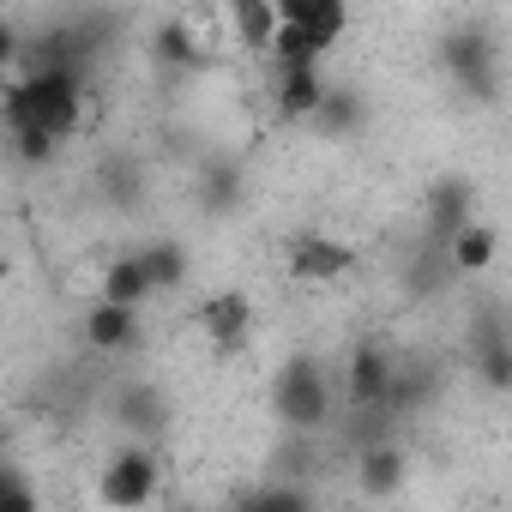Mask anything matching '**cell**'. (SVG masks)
<instances>
[{
    "label": "cell",
    "instance_id": "cell-13",
    "mask_svg": "<svg viewBox=\"0 0 512 512\" xmlns=\"http://www.w3.org/2000/svg\"><path fill=\"white\" fill-rule=\"evenodd\" d=\"M151 296H157V290H151V278H145V266H139V253H121V260L103 266L97 302H115V308H139V314H145Z\"/></svg>",
    "mask_w": 512,
    "mask_h": 512
},
{
    "label": "cell",
    "instance_id": "cell-8",
    "mask_svg": "<svg viewBox=\"0 0 512 512\" xmlns=\"http://www.w3.org/2000/svg\"><path fill=\"white\" fill-rule=\"evenodd\" d=\"M476 217H470V181L464 175H440L434 187H428V229H434V241H458V229H470Z\"/></svg>",
    "mask_w": 512,
    "mask_h": 512
},
{
    "label": "cell",
    "instance_id": "cell-21",
    "mask_svg": "<svg viewBox=\"0 0 512 512\" xmlns=\"http://www.w3.org/2000/svg\"><path fill=\"white\" fill-rule=\"evenodd\" d=\"M476 380L488 392H512V338H482L476 344Z\"/></svg>",
    "mask_w": 512,
    "mask_h": 512
},
{
    "label": "cell",
    "instance_id": "cell-4",
    "mask_svg": "<svg viewBox=\"0 0 512 512\" xmlns=\"http://www.w3.org/2000/svg\"><path fill=\"white\" fill-rule=\"evenodd\" d=\"M440 67H446L464 91H476L482 103H494V91H500V49H494V37H488L482 25L446 31V37H440Z\"/></svg>",
    "mask_w": 512,
    "mask_h": 512
},
{
    "label": "cell",
    "instance_id": "cell-5",
    "mask_svg": "<svg viewBox=\"0 0 512 512\" xmlns=\"http://www.w3.org/2000/svg\"><path fill=\"white\" fill-rule=\"evenodd\" d=\"M350 266H356V247H350V241H338V235H320V229H308V235H290L284 272H290L296 284H338Z\"/></svg>",
    "mask_w": 512,
    "mask_h": 512
},
{
    "label": "cell",
    "instance_id": "cell-6",
    "mask_svg": "<svg viewBox=\"0 0 512 512\" xmlns=\"http://www.w3.org/2000/svg\"><path fill=\"white\" fill-rule=\"evenodd\" d=\"M193 326L211 338L217 356L247 350V332H253V302H247V290H217V296H205L199 314H193Z\"/></svg>",
    "mask_w": 512,
    "mask_h": 512
},
{
    "label": "cell",
    "instance_id": "cell-3",
    "mask_svg": "<svg viewBox=\"0 0 512 512\" xmlns=\"http://www.w3.org/2000/svg\"><path fill=\"white\" fill-rule=\"evenodd\" d=\"M157 488H163V464H157V452H151L145 440H127V446L109 452L103 470H97V500H103L109 512H145V506L157 500Z\"/></svg>",
    "mask_w": 512,
    "mask_h": 512
},
{
    "label": "cell",
    "instance_id": "cell-26",
    "mask_svg": "<svg viewBox=\"0 0 512 512\" xmlns=\"http://www.w3.org/2000/svg\"><path fill=\"white\" fill-rule=\"evenodd\" d=\"M175 512H199V506H175Z\"/></svg>",
    "mask_w": 512,
    "mask_h": 512
},
{
    "label": "cell",
    "instance_id": "cell-24",
    "mask_svg": "<svg viewBox=\"0 0 512 512\" xmlns=\"http://www.w3.org/2000/svg\"><path fill=\"white\" fill-rule=\"evenodd\" d=\"M0 512H43L37 494H31V482L19 470H7V482H0Z\"/></svg>",
    "mask_w": 512,
    "mask_h": 512
},
{
    "label": "cell",
    "instance_id": "cell-17",
    "mask_svg": "<svg viewBox=\"0 0 512 512\" xmlns=\"http://www.w3.org/2000/svg\"><path fill=\"white\" fill-rule=\"evenodd\" d=\"M278 7H266V0H235L229 7V31L241 37V49H272V37H278Z\"/></svg>",
    "mask_w": 512,
    "mask_h": 512
},
{
    "label": "cell",
    "instance_id": "cell-20",
    "mask_svg": "<svg viewBox=\"0 0 512 512\" xmlns=\"http://www.w3.org/2000/svg\"><path fill=\"white\" fill-rule=\"evenodd\" d=\"M229 512H314V500H308V488H296V482H272V488L235 494Z\"/></svg>",
    "mask_w": 512,
    "mask_h": 512
},
{
    "label": "cell",
    "instance_id": "cell-12",
    "mask_svg": "<svg viewBox=\"0 0 512 512\" xmlns=\"http://www.w3.org/2000/svg\"><path fill=\"white\" fill-rule=\"evenodd\" d=\"M332 103V85L320 67L308 73H278V115L284 121H320V109Z\"/></svg>",
    "mask_w": 512,
    "mask_h": 512
},
{
    "label": "cell",
    "instance_id": "cell-2",
    "mask_svg": "<svg viewBox=\"0 0 512 512\" xmlns=\"http://www.w3.org/2000/svg\"><path fill=\"white\" fill-rule=\"evenodd\" d=\"M272 416L296 434H314L332 422V380L314 356H290L272 380Z\"/></svg>",
    "mask_w": 512,
    "mask_h": 512
},
{
    "label": "cell",
    "instance_id": "cell-9",
    "mask_svg": "<svg viewBox=\"0 0 512 512\" xmlns=\"http://www.w3.org/2000/svg\"><path fill=\"white\" fill-rule=\"evenodd\" d=\"M139 332H145L139 308L91 302V314H85V344H91V350H103V356H121V350H133V344H139Z\"/></svg>",
    "mask_w": 512,
    "mask_h": 512
},
{
    "label": "cell",
    "instance_id": "cell-10",
    "mask_svg": "<svg viewBox=\"0 0 512 512\" xmlns=\"http://www.w3.org/2000/svg\"><path fill=\"white\" fill-rule=\"evenodd\" d=\"M356 482H362V494H368V500L398 494V488L410 482V458H404V446H392V440L362 446V458H356Z\"/></svg>",
    "mask_w": 512,
    "mask_h": 512
},
{
    "label": "cell",
    "instance_id": "cell-11",
    "mask_svg": "<svg viewBox=\"0 0 512 512\" xmlns=\"http://www.w3.org/2000/svg\"><path fill=\"white\" fill-rule=\"evenodd\" d=\"M278 19L296 25V31H308L320 49H332L350 31V7H344V0H278Z\"/></svg>",
    "mask_w": 512,
    "mask_h": 512
},
{
    "label": "cell",
    "instance_id": "cell-15",
    "mask_svg": "<svg viewBox=\"0 0 512 512\" xmlns=\"http://www.w3.org/2000/svg\"><path fill=\"white\" fill-rule=\"evenodd\" d=\"M151 55H157V67H175V73L199 67V61H205V49H199V31H193V19H169V25H157V37H151Z\"/></svg>",
    "mask_w": 512,
    "mask_h": 512
},
{
    "label": "cell",
    "instance_id": "cell-16",
    "mask_svg": "<svg viewBox=\"0 0 512 512\" xmlns=\"http://www.w3.org/2000/svg\"><path fill=\"white\" fill-rule=\"evenodd\" d=\"M115 416H121L133 434H163V422H169V404H163V392H157V386L133 380V386H121V404H115Z\"/></svg>",
    "mask_w": 512,
    "mask_h": 512
},
{
    "label": "cell",
    "instance_id": "cell-23",
    "mask_svg": "<svg viewBox=\"0 0 512 512\" xmlns=\"http://www.w3.org/2000/svg\"><path fill=\"white\" fill-rule=\"evenodd\" d=\"M7 139H13V157H19V163H49L55 145H61L49 127H25V133H7Z\"/></svg>",
    "mask_w": 512,
    "mask_h": 512
},
{
    "label": "cell",
    "instance_id": "cell-18",
    "mask_svg": "<svg viewBox=\"0 0 512 512\" xmlns=\"http://www.w3.org/2000/svg\"><path fill=\"white\" fill-rule=\"evenodd\" d=\"M139 266H145V278H151L157 296L187 284V253H181L175 241H145V247H139Z\"/></svg>",
    "mask_w": 512,
    "mask_h": 512
},
{
    "label": "cell",
    "instance_id": "cell-7",
    "mask_svg": "<svg viewBox=\"0 0 512 512\" xmlns=\"http://www.w3.org/2000/svg\"><path fill=\"white\" fill-rule=\"evenodd\" d=\"M386 392H392V356L380 344H356L350 368H344V398L356 410H374V404H386Z\"/></svg>",
    "mask_w": 512,
    "mask_h": 512
},
{
    "label": "cell",
    "instance_id": "cell-25",
    "mask_svg": "<svg viewBox=\"0 0 512 512\" xmlns=\"http://www.w3.org/2000/svg\"><path fill=\"white\" fill-rule=\"evenodd\" d=\"M103 187H109V199H127L133 193V163H109L103 169Z\"/></svg>",
    "mask_w": 512,
    "mask_h": 512
},
{
    "label": "cell",
    "instance_id": "cell-14",
    "mask_svg": "<svg viewBox=\"0 0 512 512\" xmlns=\"http://www.w3.org/2000/svg\"><path fill=\"white\" fill-rule=\"evenodd\" d=\"M446 253H452V272L476 278V272H488V266L500 260V229H494V223H470V229H458V241H452Z\"/></svg>",
    "mask_w": 512,
    "mask_h": 512
},
{
    "label": "cell",
    "instance_id": "cell-1",
    "mask_svg": "<svg viewBox=\"0 0 512 512\" xmlns=\"http://www.w3.org/2000/svg\"><path fill=\"white\" fill-rule=\"evenodd\" d=\"M85 121V85L67 61H43L25 79H7V133L49 127L55 139H73Z\"/></svg>",
    "mask_w": 512,
    "mask_h": 512
},
{
    "label": "cell",
    "instance_id": "cell-19",
    "mask_svg": "<svg viewBox=\"0 0 512 512\" xmlns=\"http://www.w3.org/2000/svg\"><path fill=\"white\" fill-rule=\"evenodd\" d=\"M272 61H278V73H308V67H320L326 61V49L308 37V31H296V25H278V37H272V49H266Z\"/></svg>",
    "mask_w": 512,
    "mask_h": 512
},
{
    "label": "cell",
    "instance_id": "cell-22",
    "mask_svg": "<svg viewBox=\"0 0 512 512\" xmlns=\"http://www.w3.org/2000/svg\"><path fill=\"white\" fill-rule=\"evenodd\" d=\"M320 127H326V133H356V127H362V97L332 85V103L320 109Z\"/></svg>",
    "mask_w": 512,
    "mask_h": 512
}]
</instances>
